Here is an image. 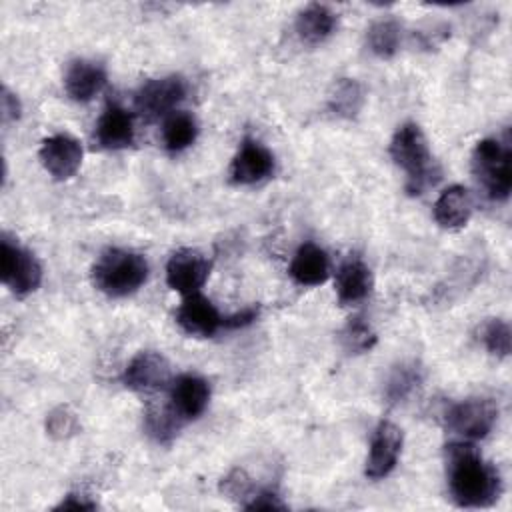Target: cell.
I'll list each match as a JSON object with an SVG mask.
<instances>
[{
	"label": "cell",
	"mask_w": 512,
	"mask_h": 512,
	"mask_svg": "<svg viewBox=\"0 0 512 512\" xmlns=\"http://www.w3.org/2000/svg\"><path fill=\"white\" fill-rule=\"evenodd\" d=\"M448 490L460 508H488L502 494L498 470L482 458L472 442H450L446 446Z\"/></svg>",
	"instance_id": "6da1fadb"
},
{
	"label": "cell",
	"mask_w": 512,
	"mask_h": 512,
	"mask_svg": "<svg viewBox=\"0 0 512 512\" xmlns=\"http://www.w3.org/2000/svg\"><path fill=\"white\" fill-rule=\"evenodd\" d=\"M390 158L406 174V192L420 196L442 176L438 162L432 156L428 140L416 122L398 126L390 140Z\"/></svg>",
	"instance_id": "7a4b0ae2"
},
{
	"label": "cell",
	"mask_w": 512,
	"mask_h": 512,
	"mask_svg": "<svg viewBox=\"0 0 512 512\" xmlns=\"http://www.w3.org/2000/svg\"><path fill=\"white\" fill-rule=\"evenodd\" d=\"M146 280V258L126 248H106L92 266V284L110 298L130 296Z\"/></svg>",
	"instance_id": "3957f363"
},
{
	"label": "cell",
	"mask_w": 512,
	"mask_h": 512,
	"mask_svg": "<svg viewBox=\"0 0 512 512\" xmlns=\"http://www.w3.org/2000/svg\"><path fill=\"white\" fill-rule=\"evenodd\" d=\"M472 172L490 200H508L512 190V152L508 142L498 138L480 140L472 152Z\"/></svg>",
	"instance_id": "277c9868"
},
{
	"label": "cell",
	"mask_w": 512,
	"mask_h": 512,
	"mask_svg": "<svg viewBox=\"0 0 512 512\" xmlns=\"http://www.w3.org/2000/svg\"><path fill=\"white\" fill-rule=\"evenodd\" d=\"M498 418V406L490 398H468L452 404L444 414L446 432L460 442L486 438Z\"/></svg>",
	"instance_id": "5b68a950"
},
{
	"label": "cell",
	"mask_w": 512,
	"mask_h": 512,
	"mask_svg": "<svg viewBox=\"0 0 512 512\" xmlns=\"http://www.w3.org/2000/svg\"><path fill=\"white\" fill-rule=\"evenodd\" d=\"M0 278L2 284L18 298L34 292L42 282V266L36 256L12 242L8 236L0 240Z\"/></svg>",
	"instance_id": "8992f818"
},
{
	"label": "cell",
	"mask_w": 512,
	"mask_h": 512,
	"mask_svg": "<svg viewBox=\"0 0 512 512\" xmlns=\"http://www.w3.org/2000/svg\"><path fill=\"white\" fill-rule=\"evenodd\" d=\"M186 98V82L182 76H162L146 80L134 94V106L146 120L170 116Z\"/></svg>",
	"instance_id": "52a82bcc"
},
{
	"label": "cell",
	"mask_w": 512,
	"mask_h": 512,
	"mask_svg": "<svg viewBox=\"0 0 512 512\" xmlns=\"http://www.w3.org/2000/svg\"><path fill=\"white\" fill-rule=\"evenodd\" d=\"M210 260L196 248H178L166 264V284L182 296L198 292L210 276Z\"/></svg>",
	"instance_id": "ba28073f"
},
{
	"label": "cell",
	"mask_w": 512,
	"mask_h": 512,
	"mask_svg": "<svg viewBox=\"0 0 512 512\" xmlns=\"http://www.w3.org/2000/svg\"><path fill=\"white\" fill-rule=\"evenodd\" d=\"M402 442H404V436L396 424H392L388 420L380 422L370 440V452H368L366 468H364L366 478H370V480L386 478L398 464V458L402 452Z\"/></svg>",
	"instance_id": "9c48e42d"
},
{
	"label": "cell",
	"mask_w": 512,
	"mask_h": 512,
	"mask_svg": "<svg viewBox=\"0 0 512 512\" xmlns=\"http://www.w3.org/2000/svg\"><path fill=\"white\" fill-rule=\"evenodd\" d=\"M40 162L44 170L56 180L72 178L82 164V144L70 134H52L42 140Z\"/></svg>",
	"instance_id": "30bf717a"
},
{
	"label": "cell",
	"mask_w": 512,
	"mask_h": 512,
	"mask_svg": "<svg viewBox=\"0 0 512 512\" xmlns=\"http://www.w3.org/2000/svg\"><path fill=\"white\" fill-rule=\"evenodd\" d=\"M122 382L134 392H156L166 388L170 380L168 360L152 350L138 352L124 368Z\"/></svg>",
	"instance_id": "8fae6325"
},
{
	"label": "cell",
	"mask_w": 512,
	"mask_h": 512,
	"mask_svg": "<svg viewBox=\"0 0 512 512\" xmlns=\"http://www.w3.org/2000/svg\"><path fill=\"white\" fill-rule=\"evenodd\" d=\"M274 172V154L258 140H242L232 164L230 178L234 184L252 186L266 180Z\"/></svg>",
	"instance_id": "7c38bea8"
},
{
	"label": "cell",
	"mask_w": 512,
	"mask_h": 512,
	"mask_svg": "<svg viewBox=\"0 0 512 512\" xmlns=\"http://www.w3.org/2000/svg\"><path fill=\"white\" fill-rule=\"evenodd\" d=\"M176 324L190 336L210 338L222 328V316L216 306L200 292L184 296L176 310Z\"/></svg>",
	"instance_id": "4fadbf2b"
},
{
	"label": "cell",
	"mask_w": 512,
	"mask_h": 512,
	"mask_svg": "<svg viewBox=\"0 0 512 512\" xmlns=\"http://www.w3.org/2000/svg\"><path fill=\"white\" fill-rule=\"evenodd\" d=\"M210 402V384L198 374H180L170 382V406L182 422L196 420Z\"/></svg>",
	"instance_id": "5bb4252c"
},
{
	"label": "cell",
	"mask_w": 512,
	"mask_h": 512,
	"mask_svg": "<svg viewBox=\"0 0 512 512\" xmlns=\"http://www.w3.org/2000/svg\"><path fill=\"white\" fill-rule=\"evenodd\" d=\"M106 70L94 60H72L64 74V90L74 102H90L106 86Z\"/></svg>",
	"instance_id": "9a60e30c"
},
{
	"label": "cell",
	"mask_w": 512,
	"mask_h": 512,
	"mask_svg": "<svg viewBox=\"0 0 512 512\" xmlns=\"http://www.w3.org/2000/svg\"><path fill=\"white\" fill-rule=\"evenodd\" d=\"M94 138L104 150H122L134 142V118L120 104H108L100 114Z\"/></svg>",
	"instance_id": "2e32d148"
},
{
	"label": "cell",
	"mask_w": 512,
	"mask_h": 512,
	"mask_svg": "<svg viewBox=\"0 0 512 512\" xmlns=\"http://www.w3.org/2000/svg\"><path fill=\"white\" fill-rule=\"evenodd\" d=\"M334 286H336V298L342 306L362 302L372 292V272L360 256L350 254L340 264Z\"/></svg>",
	"instance_id": "e0dca14e"
},
{
	"label": "cell",
	"mask_w": 512,
	"mask_h": 512,
	"mask_svg": "<svg viewBox=\"0 0 512 512\" xmlns=\"http://www.w3.org/2000/svg\"><path fill=\"white\" fill-rule=\"evenodd\" d=\"M472 196L470 192L460 186H448L434 202L432 208V216L436 220V224L444 230H458L462 226L468 224L470 216H472Z\"/></svg>",
	"instance_id": "ac0fdd59"
},
{
	"label": "cell",
	"mask_w": 512,
	"mask_h": 512,
	"mask_svg": "<svg viewBox=\"0 0 512 512\" xmlns=\"http://www.w3.org/2000/svg\"><path fill=\"white\" fill-rule=\"evenodd\" d=\"M292 280L300 286H318L330 274V260L324 248L314 242H304L298 246L288 268Z\"/></svg>",
	"instance_id": "d6986e66"
},
{
	"label": "cell",
	"mask_w": 512,
	"mask_h": 512,
	"mask_svg": "<svg viewBox=\"0 0 512 512\" xmlns=\"http://www.w3.org/2000/svg\"><path fill=\"white\" fill-rule=\"evenodd\" d=\"M294 28L302 42L320 44L332 36L336 28V14L326 4H308L298 12Z\"/></svg>",
	"instance_id": "ffe728a7"
},
{
	"label": "cell",
	"mask_w": 512,
	"mask_h": 512,
	"mask_svg": "<svg viewBox=\"0 0 512 512\" xmlns=\"http://www.w3.org/2000/svg\"><path fill=\"white\" fill-rule=\"evenodd\" d=\"M364 106V90L354 78H340L328 94V110L336 118L352 120Z\"/></svg>",
	"instance_id": "44dd1931"
},
{
	"label": "cell",
	"mask_w": 512,
	"mask_h": 512,
	"mask_svg": "<svg viewBox=\"0 0 512 512\" xmlns=\"http://www.w3.org/2000/svg\"><path fill=\"white\" fill-rule=\"evenodd\" d=\"M424 380V370L418 362L408 360L400 362L392 368L388 374L386 386H384V398L388 404H398L406 400Z\"/></svg>",
	"instance_id": "7402d4cb"
},
{
	"label": "cell",
	"mask_w": 512,
	"mask_h": 512,
	"mask_svg": "<svg viewBox=\"0 0 512 512\" xmlns=\"http://www.w3.org/2000/svg\"><path fill=\"white\" fill-rule=\"evenodd\" d=\"M198 136V122L190 112L178 110L166 116L162 126V144L168 152H182L194 144Z\"/></svg>",
	"instance_id": "603a6c76"
},
{
	"label": "cell",
	"mask_w": 512,
	"mask_h": 512,
	"mask_svg": "<svg viewBox=\"0 0 512 512\" xmlns=\"http://www.w3.org/2000/svg\"><path fill=\"white\" fill-rule=\"evenodd\" d=\"M180 416L172 410L170 404H150L144 414V430L146 434L158 442V444H168L174 440L178 430L182 428Z\"/></svg>",
	"instance_id": "cb8c5ba5"
},
{
	"label": "cell",
	"mask_w": 512,
	"mask_h": 512,
	"mask_svg": "<svg viewBox=\"0 0 512 512\" xmlns=\"http://www.w3.org/2000/svg\"><path fill=\"white\" fill-rule=\"evenodd\" d=\"M400 40H402V28L394 18L376 20L366 32V44L370 52L382 60H388L398 52Z\"/></svg>",
	"instance_id": "d4e9b609"
},
{
	"label": "cell",
	"mask_w": 512,
	"mask_h": 512,
	"mask_svg": "<svg viewBox=\"0 0 512 512\" xmlns=\"http://www.w3.org/2000/svg\"><path fill=\"white\" fill-rule=\"evenodd\" d=\"M376 340H378L376 332L362 316L350 318L340 332V342H342L344 350L350 354H362V352L372 350Z\"/></svg>",
	"instance_id": "484cf974"
},
{
	"label": "cell",
	"mask_w": 512,
	"mask_h": 512,
	"mask_svg": "<svg viewBox=\"0 0 512 512\" xmlns=\"http://www.w3.org/2000/svg\"><path fill=\"white\" fill-rule=\"evenodd\" d=\"M480 342L496 358L510 354V326L502 318H490L480 326Z\"/></svg>",
	"instance_id": "4316f807"
},
{
	"label": "cell",
	"mask_w": 512,
	"mask_h": 512,
	"mask_svg": "<svg viewBox=\"0 0 512 512\" xmlns=\"http://www.w3.org/2000/svg\"><path fill=\"white\" fill-rule=\"evenodd\" d=\"M46 430H48L50 436H54L58 440H64V438L74 436L78 432V420L66 406H58L56 410H52L48 414Z\"/></svg>",
	"instance_id": "83f0119b"
},
{
	"label": "cell",
	"mask_w": 512,
	"mask_h": 512,
	"mask_svg": "<svg viewBox=\"0 0 512 512\" xmlns=\"http://www.w3.org/2000/svg\"><path fill=\"white\" fill-rule=\"evenodd\" d=\"M220 490L228 496V498H238L242 500V506L256 494L252 480L246 476L244 470H232L226 478H222Z\"/></svg>",
	"instance_id": "f1b7e54d"
},
{
	"label": "cell",
	"mask_w": 512,
	"mask_h": 512,
	"mask_svg": "<svg viewBox=\"0 0 512 512\" xmlns=\"http://www.w3.org/2000/svg\"><path fill=\"white\" fill-rule=\"evenodd\" d=\"M242 508H246V510H286V504L272 490H256V494Z\"/></svg>",
	"instance_id": "f546056e"
},
{
	"label": "cell",
	"mask_w": 512,
	"mask_h": 512,
	"mask_svg": "<svg viewBox=\"0 0 512 512\" xmlns=\"http://www.w3.org/2000/svg\"><path fill=\"white\" fill-rule=\"evenodd\" d=\"M258 318V308L256 306H246L242 310H238L236 314H230L226 318H222V328H244L250 326L254 320Z\"/></svg>",
	"instance_id": "4dcf8cb0"
},
{
	"label": "cell",
	"mask_w": 512,
	"mask_h": 512,
	"mask_svg": "<svg viewBox=\"0 0 512 512\" xmlns=\"http://www.w3.org/2000/svg\"><path fill=\"white\" fill-rule=\"evenodd\" d=\"M0 104H2V118L4 122H10V120H18L20 118V100L4 86L2 88V96H0Z\"/></svg>",
	"instance_id": "1f68e13d"
},
{
	"label": "cell",
	"mask_w": 512,
	"mask_h": 512,
	"mask_svg": "<svg viewBox=\"0 0 512 512\" xmlns=\"http://www.w3.org/2000/svg\"><path fill=\"white\" fill-rule=\"evenodd\" d=\"M96 508H98V504L84 494H68L56 506V510H96Z\"/></svg>",
	"instance_id": "d6a6232c"
}]
</instances>
